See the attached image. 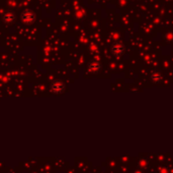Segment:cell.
Returning a JSON list of instances; mask_svg holds the SVG:
<instances>
[{"mask_svg":"<svg viewBox=\"0 0 173 173\" xmlns=\"http://www.w3.org/2000/svg\"><path fill=\"white\" fill-rule=\"evenodd\" d=\"M110 49H112V53L117 57V56H121V55H123L124 51V46L120 42H116L115 44H112Z\"/></svg>","mask_w":173,"mask_h":173,"instance_id":"6da1fadb","label":"cell"},{"mask_svg":"<svg viewBox=\"0 0 173 173\" xmlns=\"http://www.w3.org/2000/svg\"><path fill=\"white\" fill-rule=\"evenodd\" d=\"M52 90L54 93H62V92L64 91L65 87H64V84L62 82H54L52 84Z\"/></svg>","mask_w":173,"mask_h":173,"instance_id":"7a4b0ae2","label":"cell"},{"mask_svg":"<svg viewBox=\"0 0 173 173\" xmlns=\"http://www.w3.org/2000/svg\"><path fill=\"white\" fill-rule=\"evenodd\" d=\"M21 18H23V21H24L25 24H31L34 21V14H32L31 11H25L23 13L21 16Z\"/></svg>","mask_w":173,"mask_h":173,"instance_id":"3957f363","label":"cell"},{"mask_svg":"<svg viewBox=\"0 0 173 173\" xmlns=\"http://www.w3.org/2000/svg\"><path fill=\"white\" fill-rule=\"evenodd\" d=\"M89 69L92 72H98L101 69V65L99 64L98 62H96V61L90 62V63H89Z\"/></svg>","mask_w":173,"mask_h":173,"instance_id":"277c9868","label":"cell"},{"mask_svg":"<svg viewBox=\"0 0 173 173\" xmlns=\"http://www.w3.org/2000/svg\"><path fill=\"white\" fill-rule=\"evenodd\" d=\"M13 20H14V16L12 12H6L3 16V21L6 24H11Z\"/></svg>","mask_w":173,"mask_h":173,"instance_id":"5b68a950","label":"cell"},{"mask_svg":"<svg viewBox=\"0 0 173 173\" xmlns=\"http://www.w3.org/2000/svg\"><path fill=\"white\" fill-rule=\"evenodd\" d=\"M150 79H151V80H152L153 83L159 84L162 80V75H160V73H158V72H153L152 75H151Z\"/></svg>","mask_w":173,"mask_h":173,"instance_id":"8992f818","label":"cell"}]
</instances>
